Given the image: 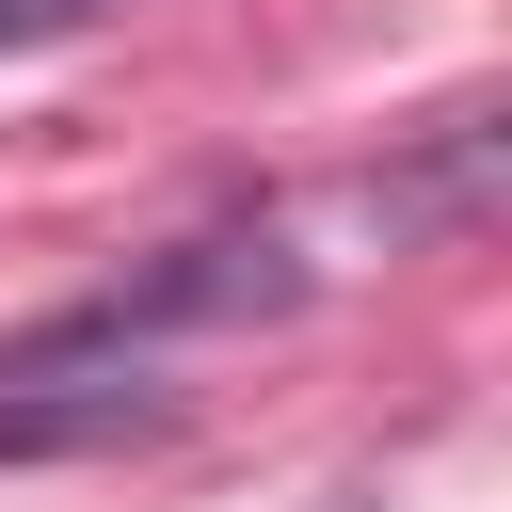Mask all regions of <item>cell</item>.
Wrapping results in <instances>:
<instances>
[{
  "label": "cell",
  "instance_id": "obj_1",
  "mask_svg": "<svg viewBox=\"0 0 512 512\" xmlns=\"http://www.w3.org/2000/svg\"><path fill=\"white\" fill-rule=\"evenodd\" d=\"M176 400L144 384V368H96V384H48V368H16L0 384V464H64V448H128V432H160Z\"/></svg>",
  "mask_w": 512,
  "mask_h": 512
}]
</instances>
